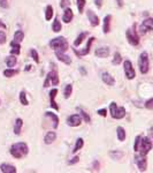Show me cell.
<instances>
[{"mask_svg":"<svg viewBox=\"0 0 153 173\" xmlns=\"http://www.w3.org/2000/svg\"><path fill=\"white\" fill-rule=\"evenodd\" d=\"M11 155L13 157L16 158V159H21L23 158L24 156H27L29 153V147L27 143L24 142H17V143H14V144L11 147Z\"/></svg>","mask_w":153,"mask_h":173,"instance_id":"cell-1","label":"cell"},{"mask_svg":"<svg viewBox=\"0 0 153 173\" xmlns=\"http://www.w3.org/2000/svg\"><path fill=\"white\" fill-rule=\"evenodd\" d=\"M50 46L54 50V51H60V52H66L69 48V44L67 39L64 37H56L53 38L50 42Z\"/></svg>","mask_w":153,"mask_h":173,"instance_id":"cell-2","label":"cell"},{"mask_svg":"<svg viewBox=\"0 0 153 173\" xmlns=\"http://www.w3.org/2000/svg\"><path fill=\"white\" fill-rule=\"evenodd\" d=\"M152 141L149 136H142L141 137V142H139V147H138V151H139V155L142 156H146L147 153L151 151L152 149Z\"/></svg>","mask_w":153,"mask_h":173,"instance_id":"cell-3","label":"cell"},{"mask_svg":"<svg viewBox=\"0 0 153 173\" xmlns=\"http://www.w3.org/2000/svg\"><path fill=\"white\" fill-rule=\"evenodd\" d=\"M109 113H111V117L113 119H122V118L125 117V107H120L117 106V104L115 102H112L111 105H109Z\"/></svg>","mask_w":153,"mask_h":173,"instance_id":"cell-4","label":"cell"},{"mask_svg":"<svg viewBox=\"0 0 153 173\" xmlns=\"http://www.w3.org/2000/svg\"><path fill=\"white\" fill-rule=\"evenodd\" d=\"M138 67H139V71L141 73L144 75V74H147L150 69V59H149V54L147 52H142L141 56H139V59H138Z\"/></svg>","mask_w":153,"mask_h":173,"instance_id":"cell-5","label":"cell"},{"mask_svg":"<svg viewBox=\"0 0 153 173\" xmlns=\"http://www.w3.org/2000/svg\"><path fill=\"white\" fill-rule=\"evenodd\" d=\"M125 36H127V39L130 44L133 46H137L139 44V35L137 34L136 31V24H133V28H129L125 32Z\"/></svg>","mask_w":153,"mask_h":173,"instance_id":"cell-6","label":"cell"},{"mask_svg":"<svg viewBox=\"0 0 153 173\" xmlns=\"http://www.w3.org/2000/svg\"><path fill=\"white\" fill-rule=\"evenodd\" d=\"M123 68H125V77L128 80H133L136 77V72H135V68L133 66V62L130 60H125L123 62Z\"/></svg>","mask_w":153,"mask_h":173,"instance_id":"cell-7","label":"cell"},{"mask_svg":"<svg viewBox=\"0 0 153 173\" xmlns=\"http://www.w3.org/2000/svg\"><path fill=\"white\" fill-rule=\"evenodd\" d=\"M50 84L52 85H58L59 84V76H58V73L55 71H51V72L47 73V76H46V80L44 82V87L47 88Z\"/></svg>","mask_w":153,"mask_h":173,"instance_id":"cell-8","label":"cell"},{"mask_svg":"<svg viewBox=\"0 0 153 173\" xmlns=\"http://www.w3.org/2000/svg\"><path fill=\"white\" fill-rule=\"evenodd\" d=\"M135 163L138 166V170L141 172H144L147 169V162H146V158L145 156H142V155H138V156H135Z\"/></svg>","mask_w":153,"mask_h":173,"instance_id":"cell-9","label":"cell"},{"mask_svg":"<svg viewBox=\"0 0 153 173\" xmlns=\"http://www.w3.org/2000/svg\"><path fill=\"white\" fill-rule=\"evenodd\" d=\"M82 124V117L80 114H72L67 118V125L70 127H77Z\"/></svg>","mask_w":153,"mask_h":173,"instance_id":"cell-10","label":"cell"},{"mask_svg":"<svg viewBox=\"0 0 153 173\" xmlns=\"http://www.w3.org/2000/svg\"><path fill=\"white\" fill-rule=\"evenodd\" d=\"M139 30H141L142 34H146V32L153 30V20L152 19L149 17V19L144 20V22H143V23L141 24V27H139Z\"/></svg>","mask_w":153,"mask_h":173,"instance_id":"cell-11","label":"cell"},{"mask_svg":"<svg viewBox=\"0 0 153 173\" xmlns=\"http://www.w3.org/2000/svg\"><path fill=\"white\" fill-rule=\"evenodd\" d=\"M94 37H90L89 38V42L88 44H86V48L83 50V51H77V50H74V52H75V54H76L77 57H83V56H86V54H89V52H90V48H91V45H92V43L94 42Z\"/></svg>","mask_w":153,"mask_h":173,"instance_id":"cell-12","label":"cell"},{"mask_svg":"<svg viewBox=\"0 0 153 173\" xmlns=\"http://www.w3.org/2000/svg\"><path fill=\"white\" fill-rule=\"evenodd\" d=\"M88 19L89 21H90V24L92 25V27H97L98 24H99V17L94 14V12L93 11H91V9H89L88 11Z\"/></svg>","mask_w":153,"mask_h":173,"instance_id":"cell-13","label":"cell"},{"mask_svg":"<svg viewBox=\"0 0 153 173\" xmlns=\"http://www.w3.org/2000/svg\"><path fill=\"white\" fill-rule=\"evenodd\" d=\"M74 19V13H72V8H64V13H63V16H62V21H63L64 23H70L72 20Z\"/></svg>","mask_w":153,"mask_h":173,"instance_id":"cell-14","label":"cell"},{"mask_svg":"<svg viewBox=\"0 0 153 173\" xmlns=\"http://www.w3.org/2000/svg\"><path fill=\"white\" fill-rule=\"evenodd\" d=\"M94 54L98 58H107L109 56V48H107V46H101V48H97Z\"/></svg>","mask_w":153,"mask_h":173,"instance_id":"cell-15","label":"cell"},{"mask_svg":"<svg viewBox=\"0 0 153 173\" xmlns=\"http://www.w3.org/2000/svg\"><path fill=\"white\" fill-rule=\"evenodd\" d=\"M55 56H56V58H58V60L62 61V62H64L66 65H70V64H72V59H70V57L67 56V54H64V52L55 51Z\"/></svg>","mask_w":153,"mask_h":173,"instance_id":"cell-16","label":"cell"},{"mask_svg":"<svg viewBox=\"0 0 153 173\" xmlns=\"http://www.w3.org/2000/svg\"><path fill=\"white\" fill-rule=\"evenodd\" d=\"M101 80L104 81V83H106L107 85H114L115 84V80H114V77L107 72H104L101 74Z\"/></svg>","mask_w":153,"mask_h":173,"instance_id":"cell-17","label":"cell"},{"mask_svg":"<svg viewBox=\"0 0 153 173\" xmlns=\"http://www.w3.org/2000/svg\"><path fill=\"white\" fill-rule=\"evenodd\" d=\"M56 93H58V89H52L51 91H50V101H51V107L54 110H59V106H58V104H56L55 102V97H56Z\"/></svg>","mask_w":153,"mask_h":173,"instance_id":"cell-18","label":"cell"},{"mask_svg":"<svg viewBox=\"0 0 153 173\" xmlns=\"http://www.w3.org/2000/svg\"><path fill=\"white\" fill-rule=\"evenodd\" d=\"M0 171L2 173H16L17 170L14 165H11V164H1L0 165Z\"/></svg>","mask_w":153,"mask_h":173,"instance_id":"cell-19","label":"cell"},{"mask_svg":"<svg viewBox=\"0 0 153 173\" xmlns=\"http://www.w3.org/2000/svg\"><path fill=\"white\" fill-rule=\"evenodd\" d=\"M111 21H112V15H106L104 17V27H103L104 34H108L111 31Z\"/></svg>","mask_w":153,"mask_h":173,"instance_id":"cell-20","label":"cell"},{"mask_svg":"<svg viewBox=\"0 0 153 173\" xmlns=\"http://www.w3.org/2000/svg\"><path fill=\"white\" fill-rule=\"evenodd\" d=\"M55 139H56L55 132H48L44 137L45 144H51V143H53V142L55 141Z\"/></svg>","mask_w":153,"mask_h":173,"instance_id":"cell-21","label":"cell"},{"mask_svg":"<svg viewBox=\"0 0 153 173\" xmlns=\"http://www.w3.org/2000/svg\"><path fill=\"white\" fill-rule=\"evenodd\" d=\"M22 127H23V120L21 118H17L15 120V125H14V134L15 135H20Z\"/></svg>","mask_w":153,"mask_h":173,"instance_id":"cell-22","label":"cell"},{"mask_svg":"<svg viewBox=\"0 0 153 173\" xmlns=\"http://www.w3.org/2000/svg\"><path fill=\"white\" fill-rule=\"evenodd\" d=\"M11 46H12V50H11V54H14V56H19L20 54V48H21V45L20 43H17L15 40H13L12 43H11Z\"/></svg>","mask_w":153,"mask_h":173,"instance_id":"cell-23","label":"cell"},{"mask_svg":"<svg viewBox=\"0 0 153 173\" xmlns=\"http://www.w3.org/2000/svg\"><path fill=\"white\" fill-rule=\"evenodd\" d=\"M45 116L48 118H51L53 121V128L56 129L58 128V126H59V117L56 116L55 113H52V112H46L45 113Z\"/></svg>","mask_w":153,"mask_h":173,"instance_id":"cell-24","label":"cell"},{"mask_svg":"<svg viewBox=\"0 0 153 173\" xmlns=\"http://www.w3.org/2000/svg\"><path fill=\"white\" fill-rule=\"evenodd\" d=\"M53 15H54V9H53V7L51 5L46 6V9H45V20L50 21L52 19Z\"/></svg>","mask_w":153,"mask_h":173,"instance_id":"cell-25","label":"cell"},{"mask_svg":"<svg viewBox=\"0 0 153 173\" xmlns=\"http://www.w3.org/2000/svg\"><path fill=\"white\" fill-rule=\"evenodd\" d=\"M16 62H17V59H16V56H14V54H12V56H9L6 58V65H7L9 68L14 67L16 65Z\"/></svg>","mask_w":153,"mask_h":173,"instance_id":"cell-26","label":"cell"},{"mask_svg":"<svg viewBox=\"0 0 153 173\" xmlns=\"http://www.w3.org/2000/svg\"><path fill=\"white\" fill-rule=\"evenodd\" d=\"M116 134H117V139H119V141H125L127 134H125V130L123 127L119 126V127L116 128Z\"/></svg>","mask_w":153,"mask_h":173,"instance_id":"cell-27","label":"cell"},{"mask_svg":"<svg viewBox=\"0 0 153 173\" xmlns=\"http://www.w3.org/2000/svg\"><path fill=\"white\" fill-rule=\"evenodd\" d=\"M52 30L54 32H59L62 30V25H61L60 21L59 19H55V20L53 21V24H52Z\"/></svg>","mask_w":153,"mask_h":173,"instance_id":"cell-28","label":"cell"},{"mask_svg":"<svg viewBox=\"0 0 153 173\" xmlns=\"http://www.w3.org/2000/svg\"><path fill=\"white\" fill-rule=\"evenodd\" d=\"M86 32H82V34H80L78 36H77V38L75 39V42H74V46H78V45H81L82 43H83V40H84V38L86 37Z\"/></svg>","mask_w":153,"mask_h":173,"instance_id":"cell-29","label":"cell"},{"mask_svg":"<svg viewBox=\"0 0 153 173\" xmlns=\"http://www.w3.org/2000/svg\"><path fill=\"white\" fill-rule=\"evenodd\" d=\"M83 145H84V140L83 139H77L76 140V144L74 147V150H72V153H76L78 150H81L83 148Z\"/></svg>","mask_w":153,"mask_h":173,"instance_id":"cell-30","label":"cell"},{"mask_svg":"<svg viewBox=\"0 0 153 173\" xmlns=\"http://www.w3.org/2000/svg\"><path fill=\"white\" fill-rule=\"evenodd\" d=\"M23 39H24V32L22 31V30L15 31V34H14V40L17 42V43H21Z\"/></svg>","mask_w":153,"mask_h":173,"instance_id":"cell-31","label":"cell"},{"mask_svg":"<svg viewBox=\"0 0 153 173\" xmlns=\"http://www.w3.org/2000/svg\"><path fill=\"white\" fill-rule=\"evenodd\" d=\"M17 73H19V71H15V69H12V68L5 69V71H4V76L13 77V76H15Z\"/></svg>","mask_w":153,"mask_h":173,"instance_id":"cell-32","label":"cell"},{"mask_svg":"<svg viewBox=\"0 0 153 173\" xmlns=\"http://www.w3.org/2000/svg\"><path fill=\"white\" fill-rule=\"evenodd\" d=\"M77 110H78V112H80L81 117H83V119H84L85 122H88V124H89V122L91 121V118H90V116H89L88 113L85 112L83 109H80V107H77Z\"/></svg>","mask_w":153,"mask_h":173,"instance_id":"cell-33","label":"cell"},{"mask_svg":"<svg viewBox=\"0 0 153 173\" xmlns=\"http://www.w3.org/2000/svg\"><path fill=\"white\" fill-rule=\"evenodd\" d=\"M123 155H125V153H122V151H111V153H109V156H111V157L113 158V159H121V158L123 157Z\"/></svg>","mask_w":153,"mask_h":173,"instance_id":"cell-34","label":"cell"},{"mask_svg":"<svg viewBox=\"0 0 153 173\" xmlns=\"http://www.w3.org/2000/svg\"><path fill=\"white\" fill-rule=\"evenodd\" d=\"M72 93V84H67L66 85V88H64V98L66 99H68L70 95Z\"/></svg>","mask_w":153,"mask_h":173,"instance_id":"cell-35","label":"cell"},{"mask_svg":"<svg viewBox=\"0 0 153 173\" xmlns=\"http://www.w3.org/2000/svg\"><path fill=\"white\" fill-rule=\"evenodd\" d=\"M121 62H122V57L119 52H115L113 58V65H120Z\"/></svg>","mask_w":153,"mask_h":173,"instance_id":"cell-36","label":"cell"},{"mask_svg":"<svg viewBox=\"0 0 153 173\" xmlns=\"http://www.w3.org/2000/svg\"><path fill=\"white\" fill-rule=\"evenodd\" d=\"M20 102H21V104L24 105V106L29 105V102H28V99H27V95H25L24 91H21L20 93Z\"/></svg>","mask_w":153,"mask_h":173,"instance_id":"cell-37","label":"cell"},{"mask_svg":"<svg viewBox=\"0 0 153 173\" xmlns=\"http://www.w3.org/2000/svg\"><path fill=\"white\" fill-rule=\"evenodd\" d=\"M30 56H31V58L36 61L37 64H39V56H38V52H37L35 48H31V50H30Z\"/></svg>","mask_w":153,"mask_h":173,"instance_id":"cell-38","label":"cell"},{"mask_svg":"<svg viewBox=\"0 0 153 173\" xmlns=\"http://www.w3.org/2000/svg\"><path fill=\"white\" fill-rule=\"evenodd\" d=\"M77 1V8H78V12L82 14L83 11H84V6H85V0H76Z\"/></svg>","mask_w":153,"mask_h":173,"instance_id":"cell-39","label":"cell"},{"mask_svg":"<svg viewBox=\"0 0 153 173\" xmlns=\"http://www.w3.org/2000/svg\"><path fill=\"white\" fill-rule=\"evenodd\" d=\"M6 39H7L6 32H5V31H0V45L5 44V43H6Z\"/></svg>","mask_w":153,"mask_h":173,"instance_id":"cell-40","label":"cell"},{"mask_svg":"<svg viewBox=\"0 0 153 173\" xmlns=\"http://www.w3.org/2000/svg\"><path fill=\"white\" fill-rule=\"evenodd\" d=\"M141 137H142V135H138V136L136 137V140H135V144H133V150H135V151H138V147H139Z\"/></svg>","mask_w":153,"mask_h":173,"instance_id":"cell-41","label":"cell"},{"mask_svg":"<svg viewBox=\"0 0 153 173\" xmlns=\"http://www.w3.org/2000/svg\"><path fill=\"white\" fill-rule=\"evenodd\" d=\"M145 107L149 110H153V98H150L149 101L145 103Z\"/></svg>","mask_w":153,"mask_h":173,"instance_id":"cell-42","label":"cell"},{"mask_svg":"<svg viewBox=\"0 0 153 173\" xmlns=\"http://www.w3.org/2000/svg\"><path fill=\"white\" fill-rule=\"evenodd\" d=\"M70 5V2H69V0H61L60 2V7L61 8H67Z\"/></svg>","mask_w":153,"mask_h":173,"instance_id":"cell-43","label":"cell"},{"mask_svg":"<svg viewBox=\"0 0 153 173\" xmlns=\"http://www.w3.org/2000/svg\"><path fill=\"white\" fill-rule=\"evenodd\" d=\"M78 162H80V157H78V156H76V157L72 158V161H69L68 164H69V165H74V164H76V163H78Z\"/></svg>","mask_w":153,"mask_h":173,"instance_id":"cell-44","label":"cell"},{"mask_svg":"<svg viewBox=\"0 0 153 173\" xmlns=\"http://www.w3.org/2000/svg\"><path fill=\"white\" fill-rule=\"evenodd\" d=\"M98 114L99 116H101V117H106L107 116V110L106 109H101V110H98Z\"/></svg>","mask_w":153,"mask_h":173,"instance_id":"cell-45","label":"cell"},{"mask_svg":"<svg viewBox=\"0 0 153 173\" xmlns=\"http://www.w3.org/2000/svg\"><path fill=\"white\" fill-rule=\"evenodd\" d=\"M0 7H2V8H8V2H7V0H0Z\"/></svg>","mask_w":153,"mask_h":173,"instance_id":"cell-46","label":"cell"},{"mask_svg":"<svg viewBox=\"0 0 153 173\" xmlns=\"http://www.w3.org/2000/svg\"><path fill=\"white\" fill-rule=\"evenodd\" d=\"M93 170L94 171H99V163H98V161H96L93 163Z\"/></svg>","mask_w":153,"mask_h":173,"instance_id":"cell-47","label":"cell"},{"mask_svg":"<svg viewBox=\"0 0 153 173\" xmlns=\"http://www.w3.org/2000/svg\"><path fill=\"white\" fill-rule=\"evenodd\" d=\"M116 2L119 7H123V0H116Z\"/></svg>","mask_w":153,"mask_h":173,"instance_id":"cell-48","label":"cell"},{"mask_svg":"<svg viewBox=\"0 0 153 173\" xmlns=\"http://www.w3.org/2000/svg\"><path fill=\"white\" fill-rule=\"evenodd\" d=\"M0 28H2V29H6V28H7V27H6V24H5L1 20H0Z\"/></svg>","mask_w":153,"mask_h":173,"instance_id":"cell-49","label":"cell"},{"mask_svg":"<svg viewBox=\"0 0 153 173\" xmlns=\"http://www.w3.org/2000/svg\"><path fill=\"white\" fill-rule=\"evenodd\" d=\"M96 5H97V7H100V6H101L100 0H96Z\"/></svg>","mask_w":153,"mask_h":173,"instance_id":"cell-50","label":"cell"}]
</instances>
